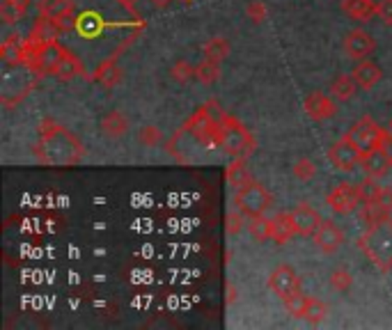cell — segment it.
Returning <instances> with one entry per match:
<instances>
[{"label": "cell", "instance_id": "6da1fadb", "mask_svg": "<svg viewBox=\"0 0 392 330\" xmlns=\"http://www.w3.org/2000/svg\"><path fill=\"white\" fill-rule=\"evenodd\" d=\"M32 152L39 163L51 168H72L85 159V145L81 138L53 119H41L39 138Z\"/></svg>", "mask_w": 392, "mask_h": 330}, {"label": "cell", "instance_id": "7a4b0ae2", "mask_svg": "<svg viewBox=\"0 0 392 330\" xmlns=\"http://www.w3.org/2000/svg\"><path fill=\"white\" fill-rule=\"evenodd\" d=\"M358 243L362 253L379 266V271H392V218L367 227Z\"/></svg>", "mask_w": 392, "mask_h": 330}, {"label": "cell", "instance_id": "3957f363", "mask_svg": "<svg viewBox=\"0 0 392 330\" xmlns=\"http://www.w3.org/2000/svg\"><path fill=\"white\" fill-rule=\"evenodd\" d=\"M218 119H221L218 147H223L234 159H246L248 154H252V150H255V138L250 136V131H246V126L234 117H230L228 112H221Z\"/></svg>", "mask_w": 392, "mask_h": 330}, {"label": "cell", "instance_id": "277c9868", "mask_svg": "<svg viewBox=\"0 0 392 330\" xmlns=\"http://www.w3.org/2000/svg\"><path fill=\"white\" fill-rule=\"evenodd\" d=\"M181 131H184L186 136H190L193 140L204 147V150H209V147L218 145V131H221V119L214 117L211 112H209V108H200L195 110V115L190 117L184 126H181Z\"/></svg>", "mask_w": 392, "mask_h": 330}, {"label": "cell", "instance_id": "5b68a950", "mask_svg": "<svg viewBox=\"0 0 392 330\" xmlns=\"http://www.w3.org/2000/svg\"><path fill=\"white\" fill-rule=\"evenodd\" d=\"M234 202H237V206L243 213L250 216V218H255V216H264L268 206H271V193H268L259 181L252 179L246 188L237 190Z\"/></svg>", "mask_w": 392, "mask_h": 330}, {"label": "cell", "instance_id": "8992f818", "mask_svg": "<svg viewBox=\"0 0 392 330\" xmlns=\"http://www.w3.org/2000/svg\"><path fill=\"white\" fill-rule=\"evenodd\" d=\"M328 161L335 165L339 172H351L360 165L362 161V150L351 140V136H342L337 143L330 145L328 150Z\"/></svg>", "mask_w": 392, "mask_h": 330}, {"label": "cell", "instance_id": "52a82bcc", "mask_svg": "<svg viewBox=\"0 0 392 330\" xmlns=\"http://www.w3.org/2000/svg\"><path fill=\"white\" fill-rule=\"evenodd\" d=\"M328 206L339 216H346L355 211L362 204V195H360V184H339L333 193L326 197Z\"/></svg>", "mask_w": 392, "mask_h": 330}, {"label": "cell", "instance_id": "ba28073f", "mask_svg": "<svg viewBox=\"0 0 392 330\" xmlns=\"http://www.w3.org/2000/svg\"><path fill=\"white\" fill-rule=\"evenodd\" d=\"M268 289H271L277 298L287 301L292 293L301 291V277H299V273H296L292 266L282 264V266H277L275 271L271 273V277H268Z\"/></svg>", "mask_w": 392, "mask_h": 330}, {"label": "cell", "instance_id": "9c48e42d", "mask_svg": "<svg viewBox=\"0 0 392 330\" xmlns=\"http://www.w3.org/2000/svg\"><path fill=\"white\" fill-rule=\"evenodd\" d=\"M381 131H383V128L377 124V121L365 115V117H360V119L351 126V131H348V136H351V140H353L355 145H358L360 150H362V154H365V152H370V150H374V147L379 145Z\"/></svg>", "mask_w": 392, "mask_h": 330}, {"label": "cell", "instance_id": "30bf717a", "mask_svg": "<svg viewBox=\"0 0 392 330\" xmlns=\"http://www.w3.org/2000/svg\"><path fill=\"white\" fill-rule=\"evenodd\" d=\"M360 168L365 172V177H372V179L386 177L388 170L392 168V154L386 152V150H381V147H374V150L362 154Z\"/></svg>", "mask_w": 392, "mask_h": 330}, {"label": "cell", "instance_id": "8fae6325", "mask_svg": "<svg viewBox=\"0 0 392 330\" xmlns=\"http://www.w3.org/2000/svg\"><path fill=\"white\" fill-rule=\"evenodd\" d=\"M377 48V39L367 30H351L344 37V51L351 60H365Z\"/></svg>", "mask_w": 392, "mask_h": 330}, {"label": "cell", "instance_id": "7c38bea8", "mask_svg": "<svg viewBox=\"0 0 392 330\" xmlns=\"http://www.w3.org/2000/svg\"><path fill=\"white\" fill-rule=\"evenodd\" d=\"M292 216H294L296 234H301V237H315V232L319 230V225L324 223V218L319 216V211L312 209L310 204H299L292 211Z\"/></svg>", "mask_w": 392, "mask_h": 330}, {"label": "cell", "instance_id": "4fadbf2b", "mask_svg": "<svg viewBox=\"0 0 392 330\" xmlns=\"http://www.w3.org/2000/svg\"><path fill=\"white\" fill-rule=\"evenodd\" d=\"M315 243L328 255L337 253V250L342 248V243H344V232L339 230L335 223L324 220L319 225V230L315 232Z\"/></svg>", "mask_w": 392, "mask_h": 330}, {"label": "cell", "instance_id": "5bb4252c", "mask_svg": "<svg viewBox=\"0 0 392 330\" xmlns=\"http://www.w3.org/2000/svg\"><path fill=\"white\" fill-rule=\"evenodd\" d=\"M303 106H305V112H308V117L315 121H324V119L335 115V101L328 99L326 94H321V92L308 94V99H305Z\"/></svg>", "mask_w": 392, "mask_h": 330}, {"label": "cell", "instance_id": "9a60e30c", "mask_svg": "<svg viewBox=\"0 0 392 330\" xmlns=\"http://www.w3.org/2000/svg\"><path fill=\"white\" fill-rule=\"evenodd\" d=\"M63 32L55 25L53 19H48V16H39L37 21L32 25V32H30V39L34 44L39 46H51V44H58V34Z\"/></svg>", "mask_w": 392, "mask_h": 330}, {"label": "cell", "instance_id": "2e32d148", "mask_svg": "<svg viewBox=\"0 0 392 330\" xmlns=\"http://www.w3.org/2000/svg\"><path fill=\"white\" fill-rule=\"evenodd\" d=\"M353 81L358 83V88L362 90H372L374 85H377L381 78H383V72L379 65H374L372 60H358V67L351 72Z\"/></svg>", "mask_w": 392, "mask_h": 330}, {"label": "cell", "instance_id": "e0dca14e", "mask_svg": "<svg viewBox=\"0 0 392 330\" xmlns=\"http://www.w3.org/2000/svg\"><path fill=\"white\" fill-rule=\"evenodd\" d=\"M294 234H296V225L292 213H277L275 218H271V241L285 246Z\"/></svg>", "mask_w": 392, "mask_h": 330}, {"label": "cell", "instance_id": "ac0fdd59", "mask_svg": "<svg viewBox=\"0 0 392 330\" xmlns=\"http://www.w3.org/2000/svg\"><path fill=\"white\" fill-rule=\"evenodd\" d=\"M101 131H103V136H106V138L117 140V138H122L129 131V119L122 115L119 110H110L101 119Z\"/></svg>", "mask_w": 392, "mask_h": 330}, {"label": "cell", "instance_id": "d6986e66", "mask_svg": "<svg viewBox=\"0 0 392 330\" xmlns=\"http://www.w3.org/2000/svg\"><path fill=\"white\" fill-rule=\"evenodd\" d=\"M30 10V0H3L0 3V19L7 25L19 23Z\"/></svg>", "mask_w": 392, "mask_h": 330}, {"label": "cell", "instance_id": "ffe728a7", "mask_svg": "<svg viewBox=\"0 0 392 330\" xmlns=\"http://www.w3.org/2000/svg\"><path fill=\"white\" fill-rule=\"evenodd\" d=\"M342 10L355 21H370L377 16V3L374 0H342Z\"/></svg>", "mask_w": 392, "mask_h": 330}, {"label": "cell", "instance_id": "44dd1931", "mask_svg": "<svg viewBox=\"0 0 392 330\" xmlns=\"http://www.w3.org/2000/svg\"><path fill=\"white\" fill-rule=\"evenodd\" d=\"M0 55L7 65H23V55H25V41L19 34H10L3 46H0Z\"/></svg>", "mask_w": 392, "mask_h": 330}, {"label": "cell", "instance_id": "7402d4cb", "mask_svg": "<svg viewBox=\"0 0 392 330\" xmlns=\"http://www.w3.org/2000/svg\"><path fill=\"white\" fill-rule=\"evenodd\" d=\"M390 213H392V209H388V206L383 202H379V199H372V202L360 204V220L367 225V227L390 218Z\"/></svg>", "mask_w": 392, "mask_h": 330}, {"label": "cell", "instance_id": "603a6c76", "mask_svg": "<svg viewBox=\"0 0 392 330\" xmlns=\"http://www.w3.org/2000/svg\"><path fill=\"white\" fill-rule=\"evenodd\" d=\"M53 76L58 78V81H72V78H76V76H87V74H85V69L81 65V60L67 51V53L63 55V60H60V65H58Z\"/></svg>", "mask_w": 392, "mask_h": 330}, {"label": "cell", "instance_id": "cb8c5ba5", "mask_svg": "<svg viewBox=\"0 0 392 330\" xmlns=\"http://www.w3.org/2000/svg\"><path fill=\"white\" fill-rule=\"evenodd\" d=\"M252 181V175H250V170L246 168V163H243V159H234L230 165H228V184L232 188H246L248 184Z\"/></svg>", "mask_w": 392, "mask_h": 330}, {"label": "cell", "instance_id": "d4e9b609", "mask_svg": "<svg viewBox=\"0 0 392 330\" xmlns=\"http://www.w3.org/2000/svg\"><path fill=\"white\" fill-rule=\"evenodd\" d=\"M355 90H358V83L353 81V76H337L333 85H330V92H333V97L337 101H348V99H353L355 97Z\"/></svg>", "mask_w": 392, "mask_h": 330}, {"label": "cell", "instance_id": "484cf974", "mask_svg": "<svg viewBox=\"0 0 392 330\" xmlns=\"http://www.w3.org/2000/svg\"><path fill=\"white\" fill-rule=\"evenodd\" d=\"M119 78H122V72H119V67L115 62V58L106 60V62L94 72V81L101 83L103 88H112V85H117Z\"/></svg>", "mask_w": 392, "mask_h": 330}, {"label": "cell", "instance_id": "4316f807", "mask_svg": "<svg viewBox=\"0 0 392 330\" xmlns=\"http://www.w3.org/2000/svg\"><path fill=\"white\" fill-rule=\"evenodd\" d=\"M218 78H221V62H216V60L204 58L195 67V81H200L202 85H214Z\"/></svg>", "mask_w": 392, "mask_h": 330}, {"label": "cell", "instance_id": "83f0119b", "mask_svg": "<svg viewBox=\"0 0 392 330\" xmlns=\"http://www.w3.org/2000/svg\"><path fill=\"white\" fill-rule=\"evenodd\" d=\"M230 55V41L225 37H214L204 44V58L216 60V62H223L225 58Z\"/></svg>", "mask_w": 392, "mask_h": 330}, {"label": "cell", "instance_id": "f1b7e54d", "mask_svg": "<svg viewBox=\"0 0 392 330\" xmlns=\"http://www.w3.org/2000/svg\"><path fill=\"white\" fill-rule=\"evenodd\" d=\"M72 10H74L72 0H41L39 3V14L48 16V19H58L60 14L72 12Z\"/></svg>", "mask_w": 392, "mask_h": 330}, {"label": "cell", "instance_id": "f546056e", "mask_svg": "<svg viewBox=\"0 0 392 330\" xmlns=\"http://www.w3.org/2000/svg\"><path fill=\"white\" fill-rule=\"evenodd\" d=\"M248 232L257 243L271 241V220H266L264 216H255V218H250L248 223Z\"/></svg>", "mask_w": 392, "mask_h": 330}, {"label": "cell", "instance_id": "4dcf8cb0", "mask_svg": "<svg viewBox=\"0 0 392 330\" xmlns=\"http://www.w3.org/2000/svg\"><path fill=\"white\" fill-rule=\"evenodd\" d=\"M103 28V21L99 19L97 14H83V16H78V25H76V30L83 34V37H94V34H99Z\"/></svg>", "mask_w": 392, "mask_h": 330}, {"label": "cell", "instance_id": "1f68e13d", "mask_svg": "<svg viewBox=\"0 0 392 330\" xmlns=\"http://www.w3.org/2000/svg\"><path fill=\"white\" fill-rule=\"evenodd\" d=\"M328 315V308L324 301L319 298H308V308H305V319L310 321V324H321V321L326 319Z\"/></svg>", "mask_w": 392, "mask_h": 330}, {"label": "cell", "instance_id": "d6a6232c", "mask_svg": "<svg viewBox=\"0 0 392 330\" xmlns=\"http://www.w3.org/2000/svg\"><path fill=\"white\" fill-rule=\"evenodd\" d=\"M285 308H287V312H289L292 317H296V319H305V308H308V296H303L301 291H296V293H292V296L285 301Z\"/></svg>", "mask_w": 392, "mask_h": 330}, {"label": "cell", "instance_id": "836d02e7", "mask_svg": "<svg viewBox=\"0 0 392 330\" xmlns=\"http://www.w3.org/2000/svg\"><path fill=\"white\" fill-rule=\"evenodd\" d=\"M353 284V275L346 271V268H335L333 273H330V286H333L335 291H348Z\"/></svg>", "mask_w": 392, "mask_h": 330}, {"label": "cell", "instance_id": "e575fe53", "mask_svg": "<svg viewBox=\"0 0 392 330\" xmlns=\"http://www.w3.org/2000/svg\"><path fill=\"white\" fill-rule=\"evenodd\" d=\"M292 172H294V177L296 179H301V181H310L312 177L317 175V165L312 163L310 159H299L294 165H292Z\"/></svg>", "mask_w": 392, "mask_h": 330}, {"label": "cell", "instance_id": "d590c367", "mask_svg": "<svg viewBox=\"0 0 392 330\" xmlns=\"http://www.w3.org/2000/svg\"><path fill=\"white\" fill-rule=\"evenodd\" d=\"M383 193V186L379 184V179H372V177H365V181L360 184V195H362V202H372V199H379Z\"/></svg>", "mask_w": 392, "mask_h": 330}, {"label": "cell", "instance_id": "8d00e7d4", "mask_svg": "<svg viewBox=\"0 0 392 330\" xmlns=\"http://www.w3.org/2000/svg\"><path fill=\"white\" fill-rule=\"evenodd\" d=\"M170 76L177 83H188L190 78H195V67H190L186 60H179V62H174V67L170 69Z\"/></svg>", "mask_w": 392, "mask_h": 330}, {"label": "cell", "instance_id": "74e56055", "mask_svg": "<svg viewBox=\"0 0 392 330\" xmlns=\"http://www.w3.org/2000/svg\"><path fill=\"white\" fill-rule=\"evenodd\" d=\"M161 140H163V133L156 126H143L141 131H138V143L143 147H156Z\"/></svg>", "mask_w": 392, "mask_h": 330}, {"label": "cell", "instance_id": "f35d334b", "mask_svg": "<svg viewBox=\"0 0 392 330\" xmlns=\"http://www.w3.org/2000/svg\"><path fill=\"white\" fill-rule=\"evenodd\" d=\"M243 223H246V213H243L241 209H232L228 213V223H225V227H228L230 237H237V234L243 230Z\"/></svg>", "mask_w": 392, "mask_h": 330}, {"label": "cell", "instance_id": "ab89813d", "mask_svg": "<svg viewBox=\"0 0 392 330\" xmlns=\"http://www.w3.org/2000/svg\"><path fill=\"white\" fill-rule=\"evenodd\" d=\"M246 12L250 16V21H255V23L266 21V7H264V3H261V0H252Z\"/></svg>", "mask_w": 392, "mask_h": 330}, {"label": "cell", "instance_id": "60d3db41", "mask_svg": "<svg viewBox=\"0 0 392 330\" xmlns=\"http://www.w3.org/2000/svg\"><path fill=\"white\" fill-rule=\"evenodd\" d=\"M55 21V25L60 30H74L76 25H78V16L74 14V10L72 12H65V14H60L58 19H53Z\"/></svg>", "mask_w": 392, "mask_h": 330}, {"label": "cell", "instance_id": "b9f144b4", "mask_svg": "<svg viewBox=\"0 0 392 330\" xmlns=\"http://www.w3.org/2000/svg\"><path fill=\"white\" fill-rule=\"evenodd\" d=\"M377 16L383 23L392 25V0H379L377 3Z\"/></svg>", "mask_w": 392, "mask_h": 330}, {"label": "cell", "instance_id": "7bdbcfd3", "mask_svg": "<svg viewBox=\"0 0 392 330\" xmlns=\"http://www.w3.org/2000/svg\"><path fill=\"white\" fill-rule=\"evenodd\" d=\"M379 202H383V204L388 206V209H392V190H390V188L383 186V193H381V197H379Z\"/></svg>", "mask_w": 392, "mask_h": 330}, {"label": "cell", "instance_id": "ee69618b", "mask_svg": "<svg viewBox=\"0 0 392 330\" xmlns=\"http://www.w3.org/2000/svg\"><path fill=\"white\" fill-rule=\"evenodd\" d=\"M234 301H237V289H234V284L230 282L228 284V305H232Z\"/></svg>", "mask_w": 392, "mask_h": 330}, {"label": "cell", "instance_id": "f6af8a7d", "mask_svg": "<svg viewBox=\"0 0 392 330\" xmlns=\"http://www.w3.org/2000/svg\"><path fill=\"white\" fill-rule=\"evenodd\" d=\"M172 3V0H152V5L156 7V10H163V7H168Z\"/></svg>", "mask_w": 392, "mask_h": 330}, {"label": "cell", "instance_id": "bcb514c9", "mask_svg": "<svg viewBox=\"0 0 392 330\" xmlns=\"http://www.w3.org/2000/svg\"><path fill=\"white\" fill-rule=\"evenodd\" d=\"M122 5L124 7H129V10H133V5H136V0H119Z\"/></svg>", "mask_w": 392, "mask_h": 330}, {"label": "cell", "instance_id": "7dc6e473", "mask_svg": "<svg viewBox=\"0 0 392 330\" xmlns=\"http://www.w3.org/2000/svg\"><path fill=\"white\" fill-rule=\"evenodd\" d=\"M388 131L392 133V119H390V124H388Z\"/></svg>", "mask_w": 392, "mask_h": 330}]
</instances>
